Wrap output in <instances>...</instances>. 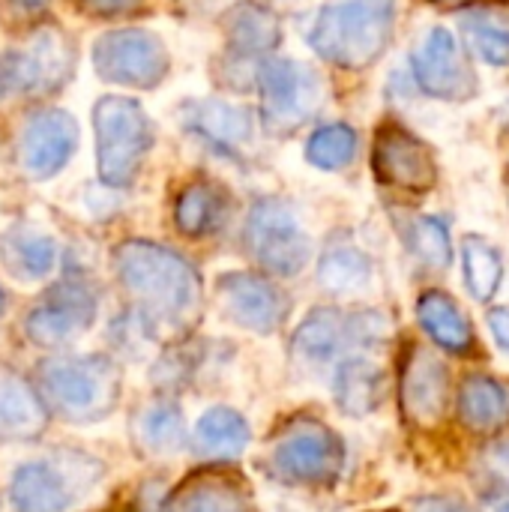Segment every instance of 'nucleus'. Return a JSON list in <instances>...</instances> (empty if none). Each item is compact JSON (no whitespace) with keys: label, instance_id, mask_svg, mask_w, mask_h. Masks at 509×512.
<instances>
[{"label":"nucleus","instance_id":"obj_27","mask_svg":"<svg viewBox=\"0 0 509 512\" xmlns=\"http://www.w3.org/2000/svg\"><path fill=\"white\" fill-rule=\"evenodd\" d=\"M462 36L483 63H509V12L498 6H474L462 15Z\"/></svg>","mask_w":509,"mask_h":512},{"label":"nucleus","instance_id":"obj_19","mask_svg":"<svg viewBox=\"0 0 509 512\" xmlns=\"http://www.w3.org/2000/svg\"><path fill=\"white\" fill-rule=\"evenodd\" d=\"M183 123L207 141L213 150L234 156L252 141V114L243 105H231L222 99H201L183 108Z\"/></svg>","mask_w":509,"mask_h":512},{"label":"nucleus","instance_id":"obj_24","mask_svg":"<svg viewBox=\"0 0 509 512\" xmlns=\"http://www.w3.org/2000/svg\"><path fill=\"white\" fill-rule=\"evenodd\" d=\"M336 405L351 417L372 414L384 399V375L375 363L363 357H345L333 378Z\"/></svg>","mask_w":509,"mask_h":512},{"label":"nucleus","instance_id":"obj_34","mask_svg":"<svg viewBox=\"0 0 509 512\" xmlns=\"http://www.w3.org/2000/svg\"><path fill=\"white\" fill-rule=\"evenodd\" d=\"M111 339L120 351H126L129 357H141L144 348L156 339V324L141 312L132 309L126 315H120L111 327Z\"/></svg>","mask_w":509,"mask_h":512},{"label":"nucleus","instance_id":"obj_4","mask_svg":"<svg viewBox=\"0 0 509 512\" xmlns=\"http://www.w3.org/2000/svg\"><path fill=\"white\" fill-rule=\"evenodd\" d=\"M99 477L102 465L96 459L60 450L21 465L9 483V501L18 512H66L90 495Z\"/></svg>","mask_w":509,"mask_h":512},{"label":"nucleus","instance_id":"obj_2","mask_svg":"<svg viewBox=\"0 0 509 512\" xmlns=\"http://www.w3.org/2000/svg\"><path fill=\"white\" fill-rule=\"evenodd\" d=\"M120 369L99 354L51 357L36 372V393L45 411L66 423L105 420L120 402Z\"/></svg>","mask_w":509,"mask_h":512},{"label":"nucleus","instance_id":"obj_9","mask_svg":"<svg viewBox=\"0 0 509 512\" xmlns=\"http://www.w3.org/2000/svg\"><path fill=\"white\" fill-rule=\"evenodd\" d=\"M387 336V321L378 312L345 315L339 309H315L297 327L291 351L303 366H324L351 348L375 345Z\"/></svg>","mask_w":509,"mask_h":512},{"label":"nucleus","instance_id":"obj_16","mask_svg":"<svg viewBox=\"0 0 509 512\" xmlns=\"http://www.w3.org/2000/svg\"><path fill=\"white\" fill-rule=\"evenodd\" d=\"M78 147V126L66 111L48 108L33 114L18 138V165L30 180L57 174Z\"/></svg>","mask_w":509,"mask_h":512},{"label":"nucleus","instance_id":"obj_30","mask_svg":"<svg viewBox=\"0 0 509 512\" xmlns=\"http://www.w3.org/2000/svg\"><path fill=\"white\" fill-rule=\"evenodd\" d=\"M135 441L153 456L177 453L186 441V420L174 402H156L144 408L135 420Z\"/></svg>","mask_w":509,"mask_h":512},{"label":"nucleus","instance_id":"obj_26","mask_svg":"<svg viewBox=\"0 0 509 512\" xmlns=\"http://www.w3.org/2000/svg\"><path fill=\"white\" fill-rule=\"evenodd\" d=\"M459 414L474 432H492L504 426L509 420V387L489 375L465 378L459 390Z\"/></svg>","mask_w":509,"mask_h":512},{"label":"nucleus","instance_id":"obj_40","mask_svg":"<svg viewBox=\"0 0 509 512\" xmlns=\"http://www.w3.org/2000/svg\"><path fill=\"white\" fill-rule=\"evenodd\" d=\"M0 312H3V291H0Z\"/></svg>","mask_w":509,"mask_h":512},{"label":"nucleus","instance_id":"obj_37","mask_svg":"<svg viewBox=\"0 0 509 512\" xmlns=\"http://www.w3.org/2000/svg\"><path fill=\"white\" fill-rule=\"evenodd\" d=\"M414 512H468L459 501L450 498H423L414 504Z\"/></svg>","mask_w":509,"mask_h":512},{"label":"nucleus","instance_id":"obj_18","mask_svg":"<svg viewBox=\"0 0 509 512\" xmlns=\"http://www.w3.org/2000/svg\"><path fill=\"white\" fill-rule=\"evenodd\" d=\"M162 512H252L246 483L231 471H198L162 504Z\"/></svg>","mask_w":509,"mask_h":512},{"label":"nucleus","instance_id":"obj_28","mask_svg":"<svg viewBox=\"0 0 509 512\" xmlns=\"http://www.w3.org/2000/svg\"><path fill=\"white\" fill-rule=\"evenodd\" d=\"M372 279V261L348 240H333L318 261V282L330 294H357Z\"/></svg>","mask_w":509,"mask_h":512},{"label":"nucleus","instance_id":"obj_38","mask_svg":"<svg viewBox=\"0 0 509 512\" xmlns=\"http://www.w3.org/2000/svg\"><path fill=\"white\" fill-rule=\"evenodd\" d=\"M18 12H24V15H33V12H39V9H45V3L48 0H9Z\"/></svg>","mask_w":509,"mask_h":512},{"label":"nucleus","instance_id":"obj_13","mask_svg":"<svg viewBox=\"0 0 509 512\" xmlns=\"http://www.w3.org/2000/svg\"><path fill=\"white\" fill-rule=\"evenodd\" d=\"M96 318V294L78 282L63 279L45 297L27 312L24 333L30 342L42 348H60L72 339H78Z\"/></svg>","mask_w":509,"mask_h":512},{"label":"nucleus","instance_id":"obj_5","mask_svg":"<svg viewBox=\"0 0 509 512\" xmlns=\"http://www.w3.org/2000/svg\"><path fill=\"white\" fill-rule=\"evenodd\" d=\"M96 162L108 186H129L150 150V120L129 96H102L93 108Z\"/></svg>","mask_w":509,"mask_h":512},{"label":"nucleus","instance_id":"obj_33","mask_svg":"<svg viewBox=\"0 0 509 512\" xmlns=\"http://www.w3.org/2000/svg\"><path fill=\"white\" fill-rule=\"evenodd\" d=\"M408 249L417 255V261H423L429 270H444L450 267L453 249H450V228L447 222L435 219V216H423L411 225L408 231Z\"/></svg>","mask_w":509,"mask_h":512},{"label":"nucleus","instance_id":"obj_10","mask_svg":"<svg viewBox=\"0 0 509 512\" xmlns=\"http://www.w3.org/2000/svg\"><path fill=\"white\" fill-rule=\"evenodd\" d=\"M258 87L264 123L273 132H291L303 126L324 99V84L318 72L297 60H264L258 66Z\"/></svg>","mask_w":509,"mask_h":512},{"label":"nucleus","instance_id":"obj_3","mask_svg":"<svg viewBox=\"0 0 509 512\" xmlns=\"http://www.w3.org/2000/svg\"><path fill=\"white\" fill-rule=\"evenodd\" d=\"M393 21L396 0H330L318 12L309 42L333 66L366 69L384 54Z\"/></svg>","mask_w":509,"mask_h":512},{"label":"nucleus","instance_id":"obj_12","mask_svg":"<svg viewBox=\"0 0 509 512\" xmlns=\"http://www.w3.org/2000/svg\"><path fill=\"white\" fill-rule=\"evenodd\" d=\"M411 69L423 93L435 99L462 102L477 90V78L465 48L447 27H432L411 54Z\"/></svg>","mask_w":509,"mask_h":512},{"label":"nucleus","instance_id":"obj_7","mask_svg":"<svg viewBox=\"0 0 509 512\" xmlns=\"http://www.w3.org/2000/svg\"><path fill=\"white\" fill-rule=\"evenodd\" d=\"M246 246L252 258L276 273L297 276L312 255V243L300 228L294 207L282 198H261L246 219Z\"/></svg>","mask_w":509,"mask_h":512},{"label":"nucleus","instance_id":"obj_15","mask_svg":"<svg viewBox=\"0 0 509 512\" xmlns=\"http://www.w3.org/2000/svg\"><path fill=\"white\" fill-rule=\"evenodd\" d=\"M216 294L234 324L261 336L276 333L291 312L285 291L255 273H225L216 282Z\"/></svg>","mask_w":509,"mask_h":512},{"label":"nucleus","instance_id":"obj_31","mask_svg":"<svg viewBox=\"0 0 509 512\" xmlns=\"http://www.w3.org/2000/svg\"><path fill=\"white\" fill-rule=\"evenodd\" d=\"M462 264H465V285L477 303H489L504 279V261L501 252L486 237H465L462 243Z\"/></svg>","mask_w":509,"mask_h":512},{"label":"nucleus","instance_id":"obj_1","mask_svg":"<svg viewBox=\"0 0 509 512\" xmlns=\"http://www.w3.org/2000/svg\"><path fill=\"white\" fill-rule=\"evenodd\" d=\"M114 270L120 285L138 300L156 327H189L201 309V279L195 267L150 240H126L114 249Z\"/></svg>","mask_w":509,"mask_h":512},{"label":"nucleus","instance_id":"obj_20","mask_svg":"<svg viewBox=\"0 0 509 512\" xmlns=\"http://www.w3.org/2000/svg\"><path fill=\"white\" fill-rule=\"evenodd\" d=\"M48 411L39 393L9 369H0V441H33L42 435Z\"/></svg>","mask_w":509,"mask_h":512},{"label":"nucleus","instance_id":"obj_11","mask_svg":"<svg viewBox=\"0 0 509 512\" xmlns=\"http://www.w3.org/2000/svg\"><path fill=\"white\" fill-rule=\"evenodd\" d=\"M93 66L99 78L126 87H156L168 69L171 57L165 42L150 30H108L93 45Z\"/></svg>","mask_w":509,"mask_h":512},{"label":"nucleus","instance_id":"obj_14","mask_svg":"<svg viewBox=\"0 0 509 512\" xmlns=\"http://www.w3.org/2000/svg\"><path fill=\"white\" fill-rule=\"evenodd\" d=\"M372 168L384 186L411 195L429 192L438 180V165L432 150L417 135H411L396 123L378 129L372 147Z\"/></svg>","mask_w":509,"mask_h":512},{"label":"nucleus","instance_id":"obj_29","mask_svg":"<svg viewBox=\"0 0 509 512\" xmlns=\"http://www.w3.org/2000/svg\"><path fill=\"white\" fill-rule=\"evenodd\" d=\"M0 258L15 279H42L57 261V246L36 231H12L0 243Z\"/></svg>","mask_w":509,"mask_h":512},{"label":"nucleus","instance_id":"obj_35","mask_svg":"<svg viewBox=\"0 0 509 512\" xmlns=\"http://www.w3.org/2000/svg\"><path fill=\"white\" fill-rule=\"evenodd\" d=\"M93 15H123L141 6V0H78Z\"/></svg>","mask_w":509,"mask_h":512},{"label":"nucleus","instance_id":"obj_6","mask_svg":"<svg viewBox=\"0 0 509 512\" xmlns=\"http://www.w3.org/2000/svg\"><path fill=\"white\" fill-rule=\"evenodd\" d=\"M270 465L285 483L330 486L342 474L345 447L330 426L318 420H294L273 444Z\"/></svg>","mask_w":509,"mask_h":512},{"label":"nucleus","instance_id":"obj_39","mask_svg":"<svg viewBox=\"0 0 509 512\" xmlns=\"http://www.w3.org/2000/svg\"><path fill=\"white\" fill-rule=\"evenodd\" d=\"M429 3H459V0H429Z\"/></svg>","mask_w":509,"mask_h":512},{"label":"nucleus","instance_id":"obj_23","mask_svg":"<svg viewBox=\"0 0 509 512\" xmlns=\"http://www.w3.org/2000/svg\"><path fill=\"white\" fill-rule=\"evenodd\" d=\"M228 219V195L207 180L189 183L174 201V222L186 237H210Z\"/></svg>","mask_w":509,"mask_h":512},{"label":"nucleus","instance_id":"obj_22","mask_svg":"<svg viewBox=\"0 0 509 512\" xmlns=\"http://www.w3.org/2000/svg\"><path fill=\"white\" fill-rule=\"evenodd\" d=\"M225 33L228 42L237 54L252 57V54H267L279 45V18L273 9L255 0H243L225 12Z\"/></svg>","mask_w":509,"mask_h":512},{"label":"nucleus","instance_id":"obj_25","mask_svg":"<svg viewBox=\"0 0 509 512\" xmlns=\"http://www.w3.org/2000/svg\"><path fill=\"white\" fill-rule=\"evenodd\" d=\"M249 438H252L249 423L237 411H231V408H210L198 420V426H195L192 447L204 459L225 462V459H237L249 447Z\"/></svg>","mask_w":509,"mask_h":512},{"label":"nucleus","instance_id":"obj_21","mask_svg":"<svg viewBox=\"0 0 509 512\" xmlns=\"http://www.w3.org/2000/svg\"><path fill=\"white\" fill-rule=\"evenodd\" d=\"M420 327L450 354H468L474 348V327L456 306V300L444 291H426L417 300Z\"/></svg>","mask_w":509,"mask_h":512},{"label":"nucleus","instance_id":"obj_32","mask_svg":"<svg viewBox=\"0 0 509 512\" xmlns=\"http://www.w3.org/2000/svg\"><path fill=\"white\" fill-rule=\"evenodd\" d=\"M357 156V132L348 123H330L312 132L306 144V159L324 171L348 168Z\"/></svg>","mask_w":509,"mask_h":512},{"label":"nucleus","instance_id":"obj_36","mask_svg":"<svg viewBox=\"0 0 509 512\" xmlns=\"http://www.w3.org/2000/svg\"><path fill=\"white\" fill-rule=\"evenodd\" d=\"M489 330H492L495 342L504 351H509V306H498V309L489 312Z\"/></svg>","mask_w":509,"mask_h":512},{"label":"nucleus","instance_id":"obj_8","mask_svg":"<svg viewBox=\"0 0 509 512\" xmlns=\"http://www.w3.org/2000/svg\"><path fill=\"white\" fill-rule=\"evenodd\" d=\"M72 45L60 27L36 30L24 48L0 57V96H36L66 84L72 75Z\"/></svg>","mask_w":509,"mask_h":512},{"label":"nucleus","instance_id":"obj_17","mask_svg":"<svg viewBox=\"0 0 509 512\" xmlns=\"http://www.w3.org/2000/svg\"><path fill=\"white\" fill-rule=\"evenodd\" d=\"M450 372L426 348H414L402 369V405L417 426H438L447 414Z\"/></svg>","mask_w":509,"mask_h":512}]
</instances>
